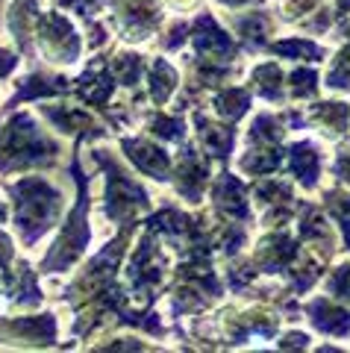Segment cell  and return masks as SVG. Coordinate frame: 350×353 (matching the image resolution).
Instances as JSON below:
<instances>
[{"mask_svg":"<svg viewBox=\"0 0 350 353\" xmlns=\"http://www.w3.org/2000/svg\"><path fill=\"white\" fill-rule=\"evenodd\" d=\"M15 192V221L27 245L39 241L53 227V218L62 209V194L41 176H30L12 185Z\"/></svg>","mask_w":350,"mask_h":353,"instance_id":"cell-1","label":"cell"},{"mask_svg":"<svg viewBox=\"0 0 350 353\" xmlns=\"http://www.w3.org/2000/svg\"><path fill=\"white\" fill-rule=\"evenodd\" d=\"M59 148L39 132L30 115H15L0 130V171H18L30 165H48Z\"/></svg>","mask_w":350,"mask_h":353,"instance_id":"cell-2","label":"cell"},{"mask_svg":"<svg viewBox=\"0 0 350 353\" xmlns=\"http://www.w3.org/2000/svg\"><path fill=\"white\" fill-rule=\"evenodd\" d=\"M76 180H80V203H76V209L71 212L68 227L59 233L53 250L48 253L45 271L68 268V265H74L76 259H80V253L85 250V245H89V224H85V209H89L85 201H89V197H85V180L83 176H76Z\"/></svg>","mask_w":350,"mask_h":353,"instance_id":"cell-3","label":"cell"},{"mask_svg":"<svg viewBox=\"0 0 350 353\" xmlns=\"http://www.w3.org/2000/svg\"><path fill=\"white\" fill-rule=\"evenodd\" d=\"M106 168H109V180H106V192H103V201H106V215L112 221H121L124 215L133 218L136 209H145L147 206V194L138 189V185L130 180V176L118 168L112 159H103V153H94Z\"/></svg>","mask_w":350,"mask_h":353,"instance_id":"cell-4","label":"cell"},{"mask_svg":"<svg viewBox=\"0 0 350 353\" xmlns=\"http://www.w3.org/2000/svg\"><path fill=\"white\" fill-rule=\"evenodd\" d=\"M36 32H39L41 50H45V57H50V62H65V65L76 62V57H80V39H76V32L65 15L50 12L45 18H39Z\"/></svg>","mask_w":350,"mask_h":353,"instance_id":"cell-5","label":"cell"},{"mask_svg":"<svg viewBox=\"0 0 350 353\" xmlns=\"http://www.w3.org/2000/svg\"><path fill=\"white\" fill-rule=\"evenodd\" d=\"M206 174H209V165H206V159L200 157V153H194L192 148L183 150V157L177 162V189L180 194L185 197L189 203H198L200 201V192L206 185Z\"/></svg>","mask_w":350,"mask_h":353,"instance_id":"cell-6","label":"cell"},{"mask_svg":"<svg viewBox=\"0 0 350 353\" xmlns=\"http://www.w3.org/2000/svg\"><path fill=\"white\" fill-rule=\"evenodd\" d=\"M121 148L127 150V159L136 165L141 174L153 176V180H168V157L165 150H159L156 145H150V141H141V139H124Z\"/></svg>","mask_w":350,"mask_h":353,"instance_id":"cell-7","label":"cell"},{"mask_svg":"<svg viewBox=\"0 0 350 353\" xmlns=\"http://www.w3.org/2000/svg\"><path fill=\"white\" fill-rule=\"evenodd\" d=\"M306 312L312 315V324L321 330V333H330V336H347L350 333V312L342 306H333L330 301H312L306 306Z\"/></svg>","mask_w":350,"mask_h":353,"instance_id":"cell-8","label":"cell"},{"mask_svg":"<svg viewBox=\"0 0 350 353\" xmlns=\"http://www.w3.org/2000/svg\"><path fill=\"white\" fill-rule=\"evenodd\" d=\"M289 162H291V171H294V176H298L300 185H306V189H315V185H318L315 176L321 174V153L315 150V145H309V141L291 145L289 148Z\"/></svg>","mask_w":350,"mask_h":353,"instance_id":"cell-9","label":"cell"},{"mask_svg":"<svg viewBox=\"0 0 350 353\" xmlns=\"http://www.w3.org/2000/svg\"><path fill=\"white\" fill-rule=\"evenodd\" d=\"M215 201H218V206L224 209V215L247 218V194H245V185L238 183L233 174H221V176H218Z\"/></svg>","mask_w":350,"mask_h":353,"instance_id":"cell-10","label":"cell"},{"mask_svg":"<svg viewBox=\"0 0 350 353\" xmlns=\"http://www.w3.org/2000/svg\"><path fill=\"white\" fill-rule=\"evenodd\" d=\"M39 6L36 0H15L9 9V30H15V39L24 50H30V32H36Z\"/></svg>","mask_w":350,"mask_h":353,"instance_id":"cell-11","label":"cell"},{"mask_svg":"<svg viewBox=\"0 0 350 353\" xmlns=\"http://www.w3.org/2000/svg\"><path fill=\"white\" fill-rule=\"evenodd\" d=\"M194 124H198V139H200L203 150H209L212 157H224V159H227L229 148H233V139H236V132L229 130V127L212 124V121H206V118H200V115L194 118Z\"/></svg>","mask_w":350,"mask_h":353,"instance_id":"cell-12","label":"cell"},{"mask_svg":"<svg viewBox=\"0 0 350 353\" xmlns=\"http://www.w3.org/2000/svg\"><path fill=\"white\" fill-rule=\"evenodd\" d=\"M174 88H177V71H174L165 59H156L153 62V71H150V94H153V101L165 103Z\"/></svg>","mask_w":350,"mask_h":353,"instance_id":"cell-13","label":"cell"},{"mask_svg":"<svg viewBox=\"0 0 350 353\" xmlns=\"http://www.w3.org/2000/svg\"><path fill=\"white\" fill-rule=\"evenodd\" d=\"M247 109H250V94L245 88H224V92L215 97V112L229 118V121L242 118Z\"/></svg>","mask_w":350,"mask_h":353,"instance_id":"cell-14","label":"cell"},{"mask_svg":"<svg viewBox=\"0 0 350 353\" xmlns=\"http://www.w3.org/2000/svg\"><path fill=\"white\" fill-rule=\"evenodd\" d=\"M254 83L259 88V94L265 101H282V74H280V65H262V68L254 71Z\"/></svg>","mask_w":350,"mask_h":353,"instance_id":"cell-15","label":"cell"},{"mask_svg":"<svg viewBox=\"0 0 350 353\" xmlns=\"http://www.w3.org/2000/svg\"><path fill=\"white\" fill-rule=\"evenodd\" d=\"M312 115H315V121H321L327 127V132H344L350 109H347V103H315Z\"/></svg>","mask_w":350,"mask_h":353,"instance_id":"cell-16","label":"cell"},{"mask_svg":"<svg viewBox=\"0 0 350 353\" xmlns=\"http://www.w3.org/2000/svg\"><path fill=\"white\" fill-rule=\"evenodd\" d=\"M268 50L280 53V57H298V59H318L324 57V48L315 41H306V39H286V41H277V44H268Z\"/></svg>","mask_w":350,"mask_h":353,"instance_id":"cell-17","label":"cell"},{"mask_svg":"<svg viewBox=\"0 0 350 353\" xmlns=\"http://www.w3.org/2000/svg\"><path fill=\"white\" fill-rule=\"evenodd\" d=\"M141 59L136 57V53H118V57L112 59V71H115V80L121 85H136L138 77H141Z\"/></svg>","mask_w":350,"mask_h":353,"instance_id":"cell-18","label":"cell"},{"mask_svg":"<svg viewBox=\"0 0 350 353\" xmlns=\"http://www.w3.org/2000/svg\"><path fill=\"white\" fill-rule=\"evenodd\" d=\"M289 80H291L294 97H312L318 92V71H312V68H294Z\"/></svg>","mask_w":350,"mask_h":353,"instance_id":"cell-19","label":"cell"},{"mask_svg":"<svg viewBox=\"0 0 350 353\" xmlns=\"http://www.w3.org/2000/svg\"><path fill=\"white\" fill-rule=\"evenodd\" d=\"M150 132H156V136H162V139H171V141H180L185 136L183 121L180 118H168V115H153Z\"/></svg>","mask_w":350,"mask_h":353,"instance_id":"cell-20","label":"cell"},{"mask_svg":"<svg viewBox=\"0 0 350 353\" xmlns=\"http://www.w3.org/2000/svg\"><path fill=\"white\" fill-rule=\"evenodd\" d=\"M327 203H330L333 215L338 218V227H342V236H344L347 248H350V197H338L336 192H330V194H327Z\"/></svg>","mask_w":350,"mask_h":353,"instance_id":"cell-21","label":"cell"},{"mask_svg":"<svg viewBox=\"0 0 350 353\" xmlns=\"http://www.w3.org/2000/svg\"><path fill=\"white\" fill-rule=\"evenodd\" d=\"M330 292L338 297V301H350V265L336 268V274L330 277Z\"/></svg>","mask_w":350,"mask_h":353,"instance_id":"cell-22","label":"cell"},{"mask_svg":"<svg viewBox=\"0 0 350 353\" xmlns=\"http://www.w3.org/2000/svg\"><path fill=\"white\" fill-rule=\"evenodd\" d=\"M336 174H338V180H347L350 183V145L344 148V153L338 150V157H336Z\"/></svg>","mask_w":350,"mask_h":353,"instance_id":"cell-23","label":"cell"},{"mask_svg":"<svg viewBox=\"0 0 350 353\" xmlns=\"http://www.w3.org/2000/svg\"><path fill=\"white\" fill-rule=\"evenodd\" d=\"M15 65H18V57H15L12 50H0V77L12 74V71H15Z\"/></svg>","mask_w":350,"mask_h":353,"instance_id":"cell-24","label":"cell"},{"mask_svg":"<svg viewBox=\"0 0 350 353\" xmlns=\"http://www.w3.org/2000/svg\"><path fill=\"white\" fill-rule=\"evenodd\" d=\"M306 341H309V339H306L303 333H289L286 339H282L280 347H306Z\"/></svg>","mask_w":350,"mask_h":353,"instance_id":"cell-25","label":"cell"},{"mask_svg":"<svg viewBox=\"0 0 350 353\" xmlns=\"http://www.w3.org/2000/svg\"><path fill=\"white\" fill-rule=\"evenodd\" d=\"M224 6H245V3H250V0H221Z\"/></svg>","mask_w":350,"mask_h":353,"instance_id":"cell-26","label":"cell"},{"mask_svg":"<svg viewBox=\"0 0 350 353\" xmlns=\"http://www.w3.org/2000/svg\"><path fill=\"white\" fill-rule=\"evenodd\" d=\"M350 9V0H338V15H344Z\"/></svg>","mask_w":350,"mask_h":353,"instance_id":"cell-27","label":"cell"}]
</instances>
